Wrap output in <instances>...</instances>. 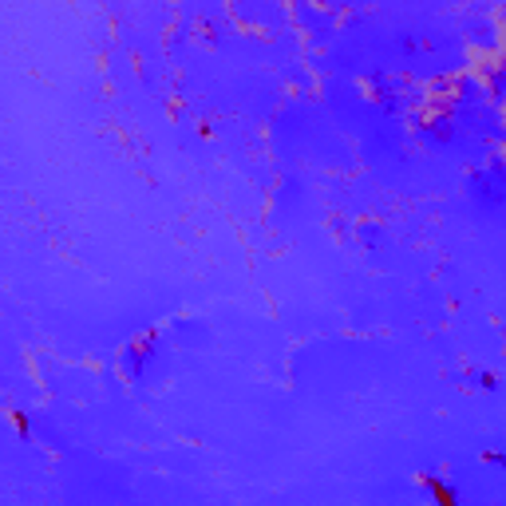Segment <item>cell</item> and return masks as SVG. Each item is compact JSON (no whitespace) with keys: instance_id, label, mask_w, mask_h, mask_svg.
Returning <instances> with one entry per match:
<instances>
[{"instance_id":"cell-2","label":"cell","mask_w":506,"mask_h":506,"mask_svg":"<svg viewBox=\"0 0 506 506\" xmlns=\"http://www.w3.org/2000/svg\"><path fill=\"white\" fill-rule=\"evenodd\" d=\"M12 424H16L20 435H32V419H28V412H12Z\"/></svg>"},{"instance_id":"cell-1","label":"cell","mask_w":506,"mask_h":506,"mask_svg":"<svg viewBox=\"0 0 506 506\" xmlns=\"http://www.w3.org/2000/svg\"><path fill=\"white\" fill-rule=\"evenodd\" d=\"M424 483H427V490H431L435 506H463V502H459V495L451 490V483H443L439 475H424Z\"/></svg>"}]
</instances>
